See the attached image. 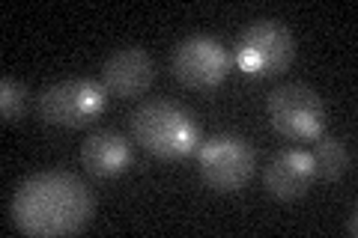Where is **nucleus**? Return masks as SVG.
I'll return each mask as SVG.
<instances>
[{"mask_svg":"<svg viewBox=\"0 0 358 238\" xmlns=\"http://www.w3.org/2000/svg\"><path fill=\"white\" fill-rule=\"evenodd\" d=\"M93 191L66 170H42L27 176L13 197V221L24 235H75L93 221Z\"/></svg>","mask_w":358,"mask_h":238,"instance_id":"nucleus-1","label":"nucleus"},{"mask_svg":"<svg viewBox=\"0 0 358 238\" xmlns=\"http://www.w3.org/2000/svg\"><path fill=\"white\" fill-rule=\"evenodd\" d=\"M134 143L155 158H185L197 149L200 126L194 113L171 98H152L131 113Z\"/></svg>","mask_w":358,"mask_h":238,"instance_id":"nucleus-2","label":"nucleus"},{"mask_svg":"<svg viewBox=\"0 0 358 238\" xmlns=\"http://www.w3.org/2000/svg\"><path fill=\"white\" fill-rule=\"evenodd\" d=\"M296 60V39L284 21H251L236 39V66L254 77L287 72Z\"/></svg>","mask_w":358,"mask_h":238,"instance_id":"nucleus-3","label":"nucleus"},{"mask_svg":"<svg viewBox=\"0 0 358 238\" xmlns=\"http://www.w3.org/2000/svg\"><path fill=\"white\" fill-rule=\"evenodd\" d=\"M108 105V89L90 77H66L39 93V117L48 126L81 128L102 117Z\"/></svg>","mask_w":358,"mask_h":238,"instance_id":"nucleus-4","label":"nucleus"},{"mask_svg":"<svg viewBox=\"0 0 358 238\" xmlns=\"http://www.w3.org/2000/svg\"><path fill=\"white\" fill-rule=\"evenodd\" d=\"M268 122L289 140H317L326 131V101L308 84H281L266 101Z\"/></svg>","mask_w":358,"mask_h":238,"instance_id":"nucleus-5","label":"nucleus"},{"mask_svg":"<svg viewBox=\"0 0 358 238\" xmlns=\"http://www.w3.org/2000/svg\"><path fill=\"white\" fill-rule=\"evenodd\" d=\"M257 152L239 134H215L200 146V179L215 194H236L254 176Z\"/></svg>","mask_w":358,"mask_h":238,"instance_id":"nucleus-6","label":"nucleus"},{"mask_svg":"<svg viewBox=\"0 0 358 238\" xmlns=\"http://www.w3.org/2000/svg\"><path fill=\"white\" fill-rule=\"evenodd\" d=\"M171 69L179 84L192 89H212L227 77L230 54L218 39L197 33V36H188L173 48Z\"/></svg>","mask_w":358,"mask_h":238,"instance_id":"nucleus-7","label":"nucleus"},{"mask_svg":"<svg viewBox=\"0 0 358 238\" xmlns=\"http://www.w3.org/2000/svg\"><path fill=\"white\" fill-rule=\"evenodd\" d=\"M152 81L155 63L138 45L117 48L102 66V87L117 98H138L152 87Z\"/></svg>","mask_w":358,"mask_h":238,"instance_id":"nucleus-8","label":"nucleus"},{"mask_svg":"<svg viewBox=\"0 0 358 238\" xmlns=\"http://www.w3.org/2000/svg\"><path fill=\"white\" fill-rule=\"evenodd\" d=\"M317 179L313 158L305 149H281L263 170V185L275 200H299Z\"/></svg>","mask_w":358,"mask_h":238,"instance_id":"nucleus-9","label":"nucleus"},{"mask_svg":"<svg viewBox=\"0 0 358 238\" xmlns=\"http://www.w3.org/2000/svg\"><path fill=\"white\" fill-rule=\"evenodd\" d=\"M81 164L90 176H120L131 167V143L120 131H93L81 146Z\"/></svg>","mask_w":358,"mask_h":238,"instance_id":"nucleus-10","label":"nucleus"},{"mask_svg":"<svg viewBox=\"0 0 358 238\" xmlns=\"http://www.w3.org/2000/svg\"><path fill=\"white\" fill-rule=\"evenodd\" d=\"M310 158H313L317 176H322L326 182H338L352 167V152H350V146H346V140L331 137V134H320Z\"/></svg>","mask_w":358,"mask_h":238,"instance_id":"nucleus-11","label":"nucleus"},{"mask_svg":"<svg viewBox=\"0 0 358 238\" xmlns=\"http://www.w3.org/2000/svg\"><path fill=\"white\" fill-rule=\"evenodd\" d=\"M24 113H27L24 84L13 81V77H3V81H0V117H3L6 126H15V122L24 119Z\"/></svg>","mask_w":358,"mask_h":238,"instance_id":"nucleus-12","label":"nucleus"},{"mask_svg":"<svg viewBox=\"0 0 358 238\" xmlns=\"http://www.w3.org/2000/svg\"><path fill=\"white\" fill-rule=\"evenodd\" d=\"M355 232H358V218H355V211H352L350 214V223H346V235L355 238Z\"/></svg>","mask_w":358,"mask_h":238,"instance_id":"nucleus-13","label":"nucleus"}]
</instances>
